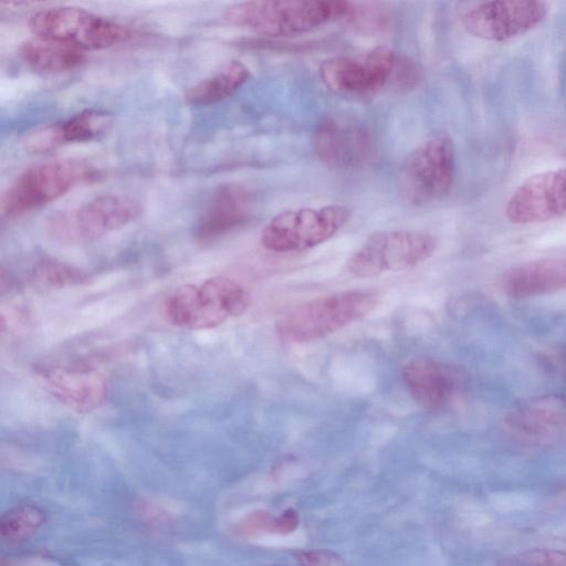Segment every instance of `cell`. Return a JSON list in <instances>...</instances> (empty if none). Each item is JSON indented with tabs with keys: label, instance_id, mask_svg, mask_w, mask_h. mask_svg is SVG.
I'll use <instances>...</instances> for the list:
<instances>
[{
	"label": "cell",
	"instance_id": "cell-14",
	"mask_svg": "<svg viewBox=\"0 0 566 566\" xmlns=\"http://www.w3.org/2000/svg\"><path fill=\"white\" fill-rule=\"evenodd\" d=\"M45 387L61 403L76 412H90L106 400L105 375L88 366H51L40 370Z\"/></svg>",
	"mask_w": 566,
	"mask_h": 566
},
{
	"label": "cell",
	"instance_id": "cell-25",
	"mask_svg": "<svg viewBox=\"0 0 566 566\" xmlns=\"http://www.w3.org/2000/svg\"><path fill=\"white\" fill-rule=\"evenodd\" d=\"M349 17V21L355 27L364 30L377 31L380 28L387 25V14L375 3H363L355 4L349 2V8L346 13Z\"/></svg>",
	"mask_w": 566,
	"mask_h": 566
},
{
	"label": "cell",
	"instance_id": "cell-28",
	"mask_svg": "<svg viewBox=\"0 0 566 566\" xmlns=\"http://www.w3.org/2000/svg\"><path fill=\"white\" fill-rule=\"evenodd\" d=\"M564 371H565V375H566V363L564 364Z\"/></svg>",
	"mask_w": 566,
	"mask_h": 566
},
{
	"label": "cell",
	"instance_id": "cell-19",
	"mask_svg": "<svg viewBox=\"0 0 566 566\" xmlns=\"http://www.w3.org/2000/svg\"><path fill=\"white\" fill-rule=\"evenodd\" d=\"M108 125L109 116L106 113L85 109L31 133L27 145L34 151H45L64 144L88 142L103 134Z\"/></svg>",
	"mask_w": 566,
	"mask_h": 566
},
{
	"label": "cell",
	"instance_id": "cell-1",
	"mask_svg": "<svg viewBox=\"0 0 566 566\" xmlns=\"http://www.w3.org/2000/svg\"><path fill=\"white\" fill-rule=\"evenodd\" d=\"M251 296L233 279L213 276L200 283L185 284L165 301L163 312L171 325L186 329H210L243 314Z\"/></svg>",
	"mask_w": 566,
	"mask_h": 566
},
{
	"label": "cell",
	"instance_id": "cell-15",
	"mask_svg": "<svg viewBox=\"0 0 566 566\" xmlns=\"http://www.w3.org/2000/svg\"><path fill=\"white\" fill-rule=\"evenodd\" d=\"M314 149L325 164L337 168L355 167L370 155V138L356 124L326 117L314 136Z\"/></svg>",
	"mask_w": 566,
	"mask_h": 566
},
{
	"label": "cell",
	"instance_id": "cell-5",
	"mask_svg": "<svg viewBox=\"0 0 566 566\" xmlns=\"http://www.w3.org/2000/svg\"><path fill=\"white\" fill-rule=\"evenodd\" d=\"M140 213L142 207L134 198L105 193L52 214L46 231L59 242L88 243L129 224Z\"/></svg>",
	"mask_w": 566,
	"mask_h": 566
},
{
	"label": "cell",
	"instance_id": "cell-7",
	"mask_svg": "<svg viewBox=\"0 0 566 566\" xmlns=\"http://www.w3.org/2000/svg\"><path fill=\"white\" fill-rule=\"evenodd\" d=\"M35 36L99 50L128 41L134 32L108 18L76 7H54L34 13L29 22Z\"/></svg>",
	"mask_w": 566,
	"mask_h": 566
},
{
	"label": "cell",
	"instance_id": "cell-26",
	"mask_svg": "<svg viewBox=\"0 0 566 566\" xmlns=\"http://www.w3.org/2000/svg\"><path fill=\"white\" fill-rule=\"evenodd\" d=\"M515 566H566V553L554 548H536L521 554Z\"/></svg>",
	"mask_w": 566,
	"mask_h": 566
},
{
	"label": "cell",
	"instance_id": "cell-9",
	"mask_svg": "<svg viewBox=\"0 0 566 566\" xmlns=\"http://www.w3.org/2000/svg\"><path fill=\"white\" fill-rule=\"evenodd\" d=\"M348 218L349 210L342 205L289 209L268 222L261 243L276 253L305 251L332 238Z\"/></svg>",
	"mask_w": 566,
	"mask_h": 566
},
{
	"label": "cell",
	"instance_id": "cell-11",
	"mask_svg": "<svg viewBox=\"0 0 566 566\" xmlns=\"http://www.w3.org/2000/svg\"><path fill=\"white\" fill-rule=\"evenodd\" d=\"M547 14V4L538 0H492L480 3L462 19L472 35L489 41H505L528 32Z\"/></svg>",
	"mask_w": 566,
	"mask_h": 566
},
{
	"label": "cell",
	"instance_id": "cell-18",
	"mask_svg": "<svg viewBox=\"0 0 566 566\" xmlns=\"http://www.w3.org/2000/svg\"><path fill=\"white\" fill-rule=\"evenodd\" d=\"M503 289L507 295L525 298L566 289V259H544L510 270Z\"/></svg>",
	"mask_w": 566,
	"mask_h": 566
},
{
	"label": "cell",
	"instance_id": "cell-12",
	"mask_svg": "<svg viewBox=\"0 0 566 566\" xmlns=\"http://www.w3.org/2000/svg\"><path fill=\"white\" fill-rule=\"evenodd\" d=\"M505 428L517 440L534 446L566 443V397L542 395L516 405Z\"/></svg>",
	"mask_w": 566,
	"mask_h": 566
},
{
	"label": "cell",
	"instance_id": "cell-8",
	"mask_svg": "<svg viewBox=\"0 0 566 566\" xmlns=\"http://www.w3.org/2000/svg\"><path fill=\"white\" fill-rule=\"evenodd\" d=\"M437 248L430 233L388 230L373 233L352 254L348 271L358 277L412 269L429 259Z\"/></svg>",
	"mask_w": 566,
	"mask_h": 566
},
{
	"label": "cell",
	"instance_id": "cell-3",
	"mask_svg": "<svg viewBox=\"0 0 566 566\" xmlns=\"http://www.w3.org/2000/svg\"><path fill=\"white\" fill-rule=\"evenodd\" d=\"M376 304L375 294L359 290L319 296L282 315L275 331L289 343L316 340L365 317Z\"/></svg>",
	"mask_w": 566,
	"mask_h": 566
},
{
	"label": "cell",
	"instance_id": "cell-13",
	"mask_svg": "<svg viewBox=\"0 0 566 566\" xmlns=\"http://www.w3.org/2000/svg\"><path fill=\"white\" fill-rule=\"evenodd\" d=\"M565 212L566 168L533 175L512 193L505 208L515 224L544 222Z\"/></svg>",
	"mask_w": 566,
	"mask_h": 566
},
{
	"label": "cell",
	"instance_id": "cell-6",
	"mask_svg": "<svg viewBox=\"0 0 566 566\" xmlns=\"http://www.w3.org/2000/svg\"><path fill=\"white\" fill-rule=\"evenodd\" d=\"M452 138L443 132L429 135L405 158L399 172L403 197L422 205L450 193L455 178Z\"/></svg>",
	"mask_w": 566,
	"mask_h": 566
},
{
	"label": "cell",
	"instance_id": "cell-17",
	"mask_svg": "<svg viewBox=\"0 0 566 566\" xmlns=\"http://www.w3.org/2000/svg\"><path fill=\"white\" fill-rule=\"evenodd\" d=\"M252 211L250 192L240 185H224L212 195L199 223L196 235L211 242L245 223Z\"/></svg>",
	"mask_w": 566,
	"mask_h": 566
},
{
	"label": "cell",
	"instance_id": "cell-16",
	"mask_svg": "<svg viewBox=\"0 0 566 566\" xmlns=\"http://www.w3.org/2000/svg\"><path fill=\"white\" fill-rule=\"evenodd\" d=\"M402 378L416 402L429 411L448 407L460 388L458 374L430 358L410 360L403 367Z\"/></svg>",
	"mask_w": 566,
	"mask_h": 566
},
{
	"label": "cell",
	"instance_id": "cell-2",
	"mask_svg": "<svg viewBox=\"0 0 566 566\" xmlns=\"http://www.w3.org/2000/svg\"><path fill=\"white\" fill-rule=\"evenodd\" d=\"M349 2L343 0H264L232 4L223 20L269 36L296 35L333 19L345 17Z\"/></svg>",
	"mask_w": 566,
	"mask_h": 566
},
{
	"label": "cell",
	"instance_id": "cell-20",
	"mask_svg": "<svg viewBox=\"0 0 566 566\" xmlns=\"http://www.w3.org/2000/svg\"><path fill=\"white\" fill-rule=\"evenodd\" d=\"M19 55L33 69L48 73L71 71L86 61L84 50L39 36L23 42L19 48Z\"/></svg>",
	"mask_w": 566,
	"mask_h": 566
},
{
	"label": "cell",
	"instance_id": "cell-27",
	"mask_svg": "<svg viewBox=\"0 0 566 566\" xmlns=\"http://www.w3.org/2000/svg\"><path fill=\"white\" fill-rule=\"evenodd\" d=\"M301 566H348L345 559L331 549H308L297 553Z\"/></svg>",
	"mask_w": 566,
	"mask_h": 566
},
{
	"label": "cell",
	"instance_id": "cell-23",
	"mask_svg": "<svg viewBox=\"0 0 566 566\" xmlns=\"http://www.w3.org/2000/svg\"><path fill=\"white\" fill-rule=\"evenodd\" d=\"M43 521V513L38 506L21 504L2 516L0 533L4 539L20 541L35 532Z\"/></svg>",
	"mask_w": 566,
	"mask_h": 566
},
{
	"label": "cell",
	"instance_id": "cell-21",
	"mask_svg": "<svg viewBox=\"0 0 566 566\" xmlns=\"http://www.w3.org/2000/svg\"><path fill=\"white\" fill-rule=\"evenodd\" d=\"M250 77L249 69L240 61H230L212 76L197 83L186 93L187 103L209 105L230 97Z\"/></svg>",
	"mask_w": 566,
	"mask_h": 566
},
{
	"label": "cell",
	"instance_id": "cell-22",
	"mask_svg": "<svg viewBox=\"0 0 566 566\" xmlns=\"http://www.w3.org/2000/svg\"><path fill=\"white\" fill-rule=\"evenodd\" d=\"M298 524V514L293 509H286L280 515H273L265 510H258L247 514L238 523L237 532L247 537L260 534L286 535L295 532Z\"/></svg>",
	"mask_w": 566,
	"mask_h": 566
},
{
	"label": "cell",
	"instance_id": "cell-10",
	"mask_svg": "<svg viewBox=\"0 0 566 566\" xmlns=\"http://www.w3.org/2000/svg\"><path fill=\"white\" fill-rule=\"evenodd\" d=\"M396 66V56L385 45L369 51L334 56L319 65V76L332 91L347 95H368L381 88Z\"/></svg>",
	"mask_w": 566,
	"mask_h": 566
},
{
	"label": "cell",
	"instance_id": "cell-24",
	"mask_svg": "<svg viewBox=\"0 0 566 566\" xmlns=\"http://www.w3.org/2000/svg\"><path fill=\"white\" fill-rule=\"evenodd\" d=\"M84 277V273L77 268L55 260H44L31 271V281L43 289H61L74 285Z\"/></svg>",
	"mask_w": 566,
	"mask_h": 566
},
{
	"label": "cell",
	"instance_id": "cell-4",
	"mask_svg": "<svg viewBox=\"0 0 566 566\" xmlns=\"http://www.w3.org/2000/svg\"><path fill=\"white\" fill-rule=\"evenodd\" d=\"M98 170L80 159H55L29 167L6 189L0 211L7 219L19 218L59 199L77 185L98 178Z\"/></svg>",
	"mask_w": 566,
	"mask_h": 566
}]
</instances>
